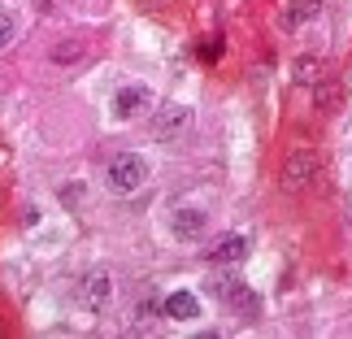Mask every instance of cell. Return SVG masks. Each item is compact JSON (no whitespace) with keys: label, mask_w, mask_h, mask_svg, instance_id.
I'll return each instance as SVG.
<instances>
[{"label":"cell","mask_w":352,"mask_h":339,"mask_svg":"<svg viewBox=\"0 0 352 339\" xmlns=\"http://www.w3.org/2000/svg\"><path fill=\"white\" fill-rule=\"evenodd\" d=\"M148 179V166H144V157H135V153H122L109 161V187L113 192H135Z\"/></svg>","instance_id":"6da1fadb"},{"label":"cell","mask_w":352,"mask_h":339,"mask_svg":"<svg viewBox=\"0 0 352 339\" xmlns=\"http://www.w3.org/2000/svg\"><path fill=\"white\" fill-rule=\"evenodd\" d=\"M109 300H113V283H109V274H87L83 278V287H78V305L87 309V314H104L109 309Z\"/></svg>","instance_id":"7a4b0ae2"},{"label":"cell","mask_w":352,"mask_h":339,"mask_svg":"<svg viewBox=\"0 0 352 339\" xmlns=\"http://www.w3.org/2000/svg\"><path fill=\"white\" fill-rule=\"evenodd\" d=\"M318 157L314 153H296V157H287V166H283V183L287 187H305V183H314L318 179Z\"/></svg>","instance_id":"3957f363"},{"label":"cell","mask_w":352,"mask_h":339,"mask_svg":"<svg viewBox=\"0 0 352 339\" xmlns=\"http://www.w3.org/2000/svg\"><path fill=\"white\" fill-rule=\"evenodd\" d=\"M243 256H248V239H243V235H226V239H218L209 248L213 265H235V261H243Z\"/></svg>","instance_id":"277c9868"},{"label":"cell","mask_w":352,"mask_h":339,"mask_svg":"<svg viewBox=\"0 0 352 339\" xmlns=\"http://www.w3.org/2000/svg\"><path fill=\"white\" fill-rule=\"evenodd\" d=\"M161 309H166V318H174V322H192V318H200V300L192 292H170L166 300H161Z\"/></svg>","instance_id":"5b68a950"},{"label":"cell","mask_w":352,"mask_h":339,"mask_svg":"<svg viewBox=\"0 0 352 339\" xmlns=\"http://www.w3.org/2000/svg\"><path fill=\"white\" fill-rule=\"evenodd\" d=\"M148 105H153V91H148V87H122L118 100H113V109H118V118H135V113H144Z\"/></svg>","instance_id":"8992f818"},{"label":"cell","mask_w":352,"mask_h":339,"mask_svg":"<svg viewBox=\"0 0 352 339\" xmlns=\"http://www.w3.org/2000/svg\"><path fill=\"white\" fill-rule=\"evenodd\" d=\"M187 127V109L183 105H170V109H161V118H157V140H170L174 131H183Z\"/></svg>","instance_id":"52a82bcc"},{"label":"cell","mask_w":352,"mask_h":339,"mask_svg":"<svg viewBox=\"0 0 352 339\" xmlns=\"http://www.w3.org/2000/svg\"><path fill=\"white\" fill-rule=\"evenodd\" d=\"M200 230H205V213L200 209H183L179 218H174V235L179 239H196Z\"/></svg>","instance_id":"ba28073f"},{"label":"cell","mask_w":352,"mask_h":339,"mask_svg":"<svg viewBox=\"0 0 352 339\" xmlns=\"http://www.w3.org/2000/svg\"><path fill=\"white\" fill-rule=\"evenodd\" d=\"M318 5H322V0H300V5H296V9L287 13V18H283V26H296V22L314 18V13H318Z\"/></svg>","instance_id":"9c48e42d"},{"label":"cell","mask_w":352,"mask_h":339,"mask_svg":"<svg viewBox=\"0 0 352 339\" xmlns=\"http://www.w3.org/2000/svg\"><path fill=\"white\" fill-rule=\"evenodd\" d=\"M9 39H13V18H9L5 9H0V48H5Z\"/></svg>","instance_id":"30bf717a"},{"label":"cell","mask_w":352,"mask_h":339,"mask_svg":"<svg viewBox=\"0 0 352 339\" xmlns=\"http://www.w3.org/2000/svg\"><path fill=\"white\" fill-rule=\"evenodd\" d=\"M153 309H157V300H140V309H135V318H140V322H148V318H153Z\"/></svg>","instance_id":"8fae6325"},{"label":"cell","mask_w":352,"mask_h":339,"mask_svg":"<svg viewBox=\"0 0 352 339\" xmlns=\"http://www.w3.org/2000/svg\"><path fill=\"white\" fill-rule=\"evenodd\" d=\"M218 52H222V44H218V39H213V44H205V48H200V57L209 61V57H218Z\"/></svg>","instance_id":"7c38bea8"}]
</instances>
